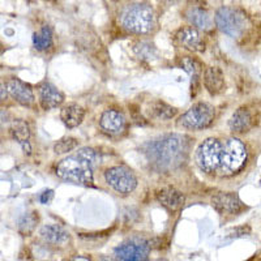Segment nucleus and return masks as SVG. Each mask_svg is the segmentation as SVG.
Instances as JSON below:
<instances>
[{"mask_svg":"<svg viewBox=\"0 0 261 261\" xmlns=\"http://www.w3.org/2000/svg\"><path fill=\"white\" fill-rule=\"evenodd\" d=\"M255 124V114H253V111L247 106L239 107V109L232 114L230 120H228V127H230V129H231L232 132H237V134L248 132Z\"/></svg>","mask_w":261,"mask_h":261,"instance_id":"nucleus-13","label":"nucleus"},{"mask_svg":"<svg viewBox=\"0 0 261 261\" xmlns=\"http://www.w3.org/2000/svg\"><path fill=\"white\" fill-rule=\"evenodd\" d=\"M247 148L239 139L230 137L222 144L220 172L222 175L230 176L241 171L247 162Z\"/></svg>","mask_w":261,"mask_h":261,"instance_id":"nucleus-4","label":"nucleus"},{"mask_svg":"<svg viewBox=\"0 0 261 261\" xmlns=\"http://www.w3.org/2000/svg\"><path fill=\"white\" fill-rule=\"evenodd\" d=\"M148 114L150 118L157 119V120H170L178 114V110L175 107L167 105L166 102L155 99V101L149 103Z\"/></svg>","mask_w":261,"mask_h":261,"instance_id":"nucleus-21","label":"nucleus"},{"mask_svg":"<svg viewBox=\"0 0 261 261\" xmlns=\"http://www.w3.org/2000/svg\"><path fill=\"white\" fill-rule=\"evenodd\" d=\"M53 197H54V191L53 190H47V191H45V192H42L41 195H39V202H41V204H43V205H46V204H48L51 200H53Z\"/></svg>","mask_w":261,"mask_h":261,"instance_id":"nucleus-29","label":"nucleus"},{"mask_svg":"<svg viewBox=\"0 0 261 261\" xmlns=\"http://www.w3.org/2000/svg\"><path fill=\"white\" fill-rule=\"evenodd\" d=\"M3 50H4V47H3V45H2V43H0V54L3 53Z\"/></svg>","mask_w":261,"mask_h":261,"instance_id":"nucleus-32","label":"nucleus"},{"mask_svg":"<svg viewBox=\"0 0 261 261\" xmlns=\"http://www.w3.org/2000/svg\"><path fill=\"white\" fill-rule=\"evenodd\" d=\"M216 118V109L206 102H199L193 105L179 118L178 124L187 129L199 130L212 125Z\"/></svg>","mask_w":261,"mask_h":261,"instance_id":"nucleus-7","label":"nucleus"},{"mask_svg":"<svg viewBox=\"0 0 261 261\" xmlns=\"http://www.w3.org/2000/svg\"><path fill=\"white\" fill-rule=\"evenodd\" d=\"M180 0H163V3H165V6L166 7H171V6H175V4H178Z\"/></svg>","mask_w":261,"mask_h":261,"instance_id":"nucleus-31","label":"nucleus"},{"mask_svg":"<svg viewBox=\"0 0 261 261\" xmlns=\"http://www.w3.org/2000/svg\"><path fill=\"white\" fill-rule=\"evenodd\" d=\"M125 30L135 34H148L155 27L154 11L148 4H134L122 17Z\"/></svg>","mask_w":261,"mask_h":261,"instance_id":"nucleus-3","label":"nucleus"},{"mask_svg":"<svg viewBox=\"0 0 261 261\" xmlns=\"http://www.w3.org/2000/svg\"><path fill=\"white\" fill-rule=\"evenodd\" d=\"M158 202L170 212H176L183 206L186 197L180 191L175 190L174 187H163L155 193Z\"/></svg>","mask_w":261,"mask_h":261,"instance_id":"nucleus-16","label":"nucleus"},{"mask_svg":"<svg viewBox=\"0 0 261 261\" xmlns=\"http://www.w3.org/2000/svg\"><path fill=\"white\" fill-rule=\"evenodd\" d=\"M144 154L158 171H170L187 160L190 139L183 135H165L143 146Z\"/></svg>","mask_w":261,"mask_h":261,"instance_id":"nucleus-1","label":"nucleus"},{"mask_svg":"<svg viewBox=\"0 0 261 261\" xmlns=\"http://www.w3.org/2000/svg\"><path fill=\"white\" fill-rule=\"evenodd\" d=\"M99 125L102 129L109 135H120L124 132L125 125H127V120L123 113L118 110H106L101 115L99 119Z\"/></svg>","mask_w":261,"mask_h":261,"instance_id":"nucleus-14","label":"nucleus"},{"mask_svg":"<svg viewBox=\"0 0 261 261\" xmlns=\"http://www.w3.org/2000/svg\"><path fill=\"white\" fill-rule=\"evenodd\" d=\"M37 223H38V213H36V212L27 213L18 221V230H20L21 234L30 235L34 231Z\"/></svg>","mask_w":261,"mask_h":261,"instance_id":"nucleus-26","label":"nucleus"},{"mask_svg":"<svg viewBox=\"0 0 261 261\" xmlns=\"http://www.w3.org/2000/svg\"><path fill=\"white\" fill-rule=\"evenodd\" d=\"M184 15H186V18L190 21L191 24L197 28V29L208 32L213 28V21H212L211 15H209L208 9L205 8L202 3L197 4L196 2H193V3L188 4Z\"/></svg>","mask_w":261,"mask_h":261,"instance_id":"nucleus-12","label":"nucleus"},{"mask_svg":"<svg viewBox=\"0 0 261 261\" xmlns=\"http://www.w3.org/2000/svg\"><path fill=\"white\" fill-rule=\"evenodd\" d=\"M7 93H8V92H7L6 88H4V86L0 84V101H4V99H6Z\"/></svg>","mask_w":261,"mask_h":261,"instance_id":"nucleus-30","label":"nucleus"},{"mask_svg":"<svg viewBox=\"0 0 261 261\" xmlns=\"http://www.w3.org/2000/svg\"><path fill=\"white\" fill-rule=\"evenodd\" d=\"M11 134H12L13 139L22 146L25 153L30 154L32 148H30L29 139H30V128L27 122L24 120H15L11 127Z\"/></svg>","mask_w":261,"mask_h":261,"instance_id":"nucleus-23","label":"nucleus"},{"mask_svg":"<svg viewBox=\"0 0 261 261\" xmlns=\"http://www.w3.org/2000/svg\"><path fill=\"white\" fill-rule=\"evenodd\" d=\"M41 237L45 239V242L50 244H55V246H64L65 243L69 242V232L62 227L60 225H45L39 231Z\"/></svg>","mask_w":261,"mask_h":261,"instance_id":"nucleus-19","label":"nucleus"},{"mask_svg":"<svg viewBox=\"0 0 261 261\" xmlns=\"http://www.w3.org/2000/svg\"><path fill=\"white\" fill-rule=\"evenodd\" d=\"M251 234V227L249 226H241V227L232 228L230 231V238H242Z\"/></svg>","mask_w":261,"mask_h":261,"instance_id":"nucleus-28","label":"nucleus"},{"mask_svg":"<svg viewBox=\"0 0 261 261\" xmlns=\"http://www.w3.org/2000/svg\"><path fill=\"white\" fill-rule=\"evenodd\" d=\"M204 85L211 95H217L225 90V74L218 67H208L204 71Z\"/></svg>","mask_w":261,"mask_h":261,"instance_id":"nucleus-18","label":"nucleus"},{"mask_svg":"<svg viewBox=\"0 0 261 261\" xmlns=\"http://www.w3.org/2000/svg\"><path fill=\"white\" fill-rule=\"evenodd\" d=\"M54 42V33L51 27L45 25L38 33H34L33 36V45L34 48L38 51H45L53 46Z\"/></svg>","mask_w":261,"mask_h":261,"instance_id":"nucleus-24","label":"nucleus"},{"mask_svg":"<svg viewBox=\"0 0 261 261\" xmlns=\"http://www.w3.org/2000/svg\"><path fill=\"white\" fill-rule=\"evenodd\" d=\"M39 103L45 110H53L64 102V94L57 86L50 83H43L38 89Z\"/></svg>","mask_w":261,"mask_h":261,"instance_id":"nucleus-15","label":"nucleus"},{"mask_svg":"<svg viewBox=\"0 0 261 261\" xmlns=\"http://www.w3.org/2000/svg\"><path fill=\"white\" fill-rule=\"evenodd\" d=\"M134 51L141 60H153L158 57L155 46L149 42H139L134 46Z\"/></svg>","mask_w":261,"mask_h":261,"instance_id":"nucleus-25","label":"nucleus"},{"mask_svg":"<svg viewBox=\"0 0 261 261\" xmlns=\"http://www.w3.org/2000/svg\"><path fill=\"white\" fill-rule=\"evenodd\" d=\"M212 205L220 214H239L246 209L235 192H218L212 197Z\"/></svg>","mask_w":261,"mask_h":261,"instance_id":"nucleus-10","label":"nucleus"},{"mask_svg":"<svg viewBox=\"0 0 261 261\" xmlns=\"http://www.w3.org/2000/svg\"><path fill=\"white\" fill-rule=\"evenodd\" d=\"M175 41L178 45L183 48L192 53H204L205 51V42L202 41L200 33L197 29L191 27H186L179 29L175 33Z\"/></svg>","mask_w":261,"mask_h":261,"instance_id":"nucleus-11","label":"nucleus"},{"mask_svg":"<svg viewBox=\"0 0 261 261\" xmlns=\"http://www.w3.org/2000/svg\"><path fill=\"white\" fill-rule=\"evenodd\" d=\"M95 165L81 157L79 153L76 155L64 158L58 163L57 175L60 179L71 183L83 184V186H93L94 179H93V169Z\"/></svg>","mask_w":261,"mask_h":261,"instance_id":"nucleus-2","label":"nucleus"},{"mask_svg":"<svg viewBox=\"0 0 261 261\" xmlns=\"http://www.w3.org/2000/svg\"><path fill=\"white\" fill-rule=\"evenodd\" d=\"M222 157V143L218 139L209 137L204 140L196 149L195 160L201 171L213 174L220 169Z\"/></svg>","mask_w":261,"mask_h":261,"instance_id":"nucleus-6","label":"nucleus"},{"mask_svg":"<svg viewBox=\"0 0 261 261\" xmlns=\"http://www.w3.org/2000/svg\"><path fill=\"white\" fill-rule=\"evenodd\" d=\"M150 242L143 238H132L114 249L115 258L123 261H144L150 253Z\"/></svg>","mask_w":261,"mask_h":261,"instance_id":"nucleus-9","label":"nucleus"},{"mask_svg":"<svg viewBox=\"0 0 261 261\" xmlns=\"http://www.w3.org/2000/svg\"><path fill=\"white\" fill-rule=\"evenodd\" d=\"M84 118H85V110L76 103L67 105L60 111V119L65 127L69 129L79 127L83 123Z\"/></svg>","mask_w":261,"mask_h":261,"instance_id":"nucleus-20","label":"nucleus"},{"mask_svg":"<svg viewBox=\"0 0 261 261\" xmlns=\"http://www.w3.org/2000/svg\"><path fill=\"white\" fill-rule=\"evenodd\" d=\"M105 180L115 192L128 195L137 187V178L132 170L125 166H114L105 171Z\"/></svg>","mask_w":261,"mask_h":261,"instance_id":"nucleus-8","label":"nucleus"},{"mask_svg":"<svg viewBox=\"0 0 261 261\" xmlns=\"http://www.w3.org/2000/svg\"><path fill=\"white\" fill-rule=\"evenodd\" d=\"M178 65H179V68L186 71L191 76V85H192V90L197 89V83H199L200 74H201L202 72L201 62L196 59V58L184 57L179 59Z\"/></svg>","mask_w":261,"mask_h":261,"instance_id":"nucleus-22","label":"nucleus"},{"mask_svg":"<svg viewBox=\"0 0 261 261\" xmlns=\"http://www.w3.org/2000/svg\"><path fill=\"white\" fill-rule=\"evenodd\" d=\"M7 92L13 99L24 106H30L34 102V93L30 89V86L17 79H11L7 83Z\"/></svg>","mask_w":261,"mask_h":261,"instance_id":"nucleus-17","label":"nucleus"},{"mask_svg":"<svg viewBox=\"0 0 261 261\" xmlns=\"http://www.w3.org/2000/svg\"><path fill=\"white\" fill-rule=\"evenodd\" d=\"M77 139H74V137H63V139H60L59 141L54 145V151H55L58 155L67 154V153L72 151L73 149L77 148Z\"/></svg>","mask_w":261,"mask_h":261,"instance_id":"nucleus-27","label":"nucleus"},{"mask_svg":"<svg viewBox=\"0 0 261 261\" xmlns=\"http://www.w3.org/2000/svg\"><path fill=\"white\" fill-rule=\"evenodd\" d=\"M214 18L218 29L231 38H242L249 27L248 17L242 11L231 7H221Z\"/></svg>","mask_w":261,"mask_h":261,"instance_id":"nucleus-5","label":"nucleus"}]
</instances>
